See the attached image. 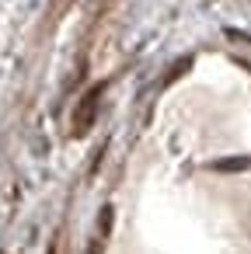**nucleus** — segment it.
<instances>
[{
    "mask_svg": "<svg viewBox=\"0 0 251 254\" xmlns=\"http://www.w3.org/2000/svg\"><path fill=\"white\" fill-rule=\"evenodd\" d=\"M108 230H112V205L101 209V233H108Z\"/></svg>",
    "mask_w": 251,
    "mask_h": 254,
    "instance_id": "nucleus-3",
    "label": "nucleus"
},
{
    "mask_svg": "<svg viewBox=\"0 0 251 254\" xmlns=\"http://www.w3.org/2000/svg\"><path fill=\"white\" fill-rule=\"evenodd\" d=\"M241 167H248L244 157H241V160H220V164H216V171H241Z\"/></svg>",
    "mask_w": 251,
    "mask_h": 254,
    "instance_id": "nucleus-2",
    "label": "nucleus"
},
{
    "mask_svg": "<svg viewBox=\"0 0 251 254\" xmlns=\"http://www.w3.org/2000/svg\"><path fill=\"white\" fill-rule=\"evenodd\" d=\"M91 254H101V247H98V244H94V247H91Z\"/></svg>",
    "mask_w": 251,
    "mask_h": 254,
    "instance_id": "nucleus-4",
    "label": "nucleus"
},
{
    "mask_svg": "<svg viewBox=\"0 0 251 254\" xmlns=\"http://www.w3.org/2000/svg\"><path fill=\"white\" fill-rule=\"evenodd\" d=\"M98 94H101V87H94V91H91V101H84V105H81V112H77V129H74V132H84V126H91V119H94V101H98Z\"/></svg>",
    "mask_w": 251,
    "mask_h": 254,
    "instance_id": "nucleus-1",
    "label": "nucleus"
}]
</instances>
